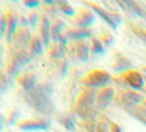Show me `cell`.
<instances>
[{
  "mask_svg": "<svg viewBox=\"0 0 146 132\" xmlns=\"http://www.w3.org/2000/svg\"><path fill=\"white\" fill-rule=\"evenodd\" d=\"M0 60H2V52H0Z\"/></svg>",
  "mask_w": 146,
  "mask_h": 132,
  "instance_id": "4316f807",
  "label": "cell"
},
{
  "mask_svg": "<svg viewBox=\"0 0 146 132\" xmlns=\"http://www.w3.org/2000/svg\"><path fill=\"white\" fill-rule=\"evenodd\" d=\"M96 101V94L94 90H89V91H85L80 97L78 98L76 101V106H75V110L76 113L80 116V117H88L89 113L92 112L94 109V103Z\"/></svg>",
  "mask_w": 146,
  "mask_h": 132,
  "instance_id": "7a4b0ae2",
  "label": "cell"
},
{
  "mask_svg": "<svg viewBox=\"0 0 146 132\" xmlns=\"http://www.w3.org/2000/svg\"><path fill=\"white\" fill-rule=\"evenodd\" d=\"M89 31L88 29H70V31H67L66 32V35L64 37H67V38H72V40H80V38H85V37H89Z\"/></svg>",
  "mask_w": 146,
  "mask_h": 132,
  "instance_id": "9a60e30c",
  "label": "cell"
},
{
  "mask_svg": "<svg viewBox=\"0 0 146 132\" xmlns=\"http://www.w3.org/2000/svg\"><path fill=\"white\" fill-rule=\"evenodd\" d=\"M98 132H107V129H105V128H104V126H101V128H100V129H98Z\"/></svg>",
  "mask_w": 146,
  "mask_h": 132,
  "instance_id": "484cf974",
  "label": "cell"
},
{
  "mask_svg": "<svg viewBox=\"0 0 146 132\" xmlns=\"http://www.w3.org/2000/svg\"><path fill=\"white\" fill-rule=\"evenodd\" d=\"M88 54H89V46L85 44V43H78L76 46V56L80 62H85L88 59Z\"/></svg>",
  "mask_w": 146,
  "mask_h": 132,
  "instance_id": "2e32d148",
  "label": "cell"
},
{
  "mask_svg": "<svg viewBox=\"0 0 146 132\" xmlns=\"http://www.w3.org/2000/svg\"><path fill=\"white\" fill-rule=\"evenodd\" d=\"M62 9L67 12V15H73V9H72V6H69L67 3H64V5L62 3Z\"/></svg>",
  "mask_w": 146,
  "mask_h": 132,
  "instance_id": "603a6c76",
  "label": "cell"
},
{
  "mask_svg": "<svg viewBox=\"0 0 146 132\" xmlns=\"http://www.w3.org/2000/svg\"><path fill=\"white\" fill-rule=\"evenodd\" d=\"M62 28H63V23H62V22H56L54 25L51 27V37H53L56 41L60 40V31H62Z\"/></svg>",
  "mask_w": 146,
  "mask_h": 132,
  "instance_id": "e0dca14e",
  "label": "cell"
},
{
  "mask_svg": "<svg viewBox=\"0 0 146 132\" xmlns=\"http://www.w3.org/2000/svg\"><path fill=\"white\" fill-rule=\"evenodd\" d=\"M25 5H27V6H31V7H32V6H38V2H27Z\"/></svg>",
  "mask_w": 146,
  "mask_h": 132,
  "instance_id": "d4e9b609",
  "label": "cell"
},
{
  "mask_svg": "<svg viewBox=\"0 0 146 132\" xmlns=\"http://www.w3.org/2000/svg\"><path fill=\"white\" fill-rule=\"evenodd\" d=\"M92 50H94V53H102V52H104L100 40H96V38L92 40Z\"/></svg>",
  "mask_w": 146,
  "mask_h": 132,
  "instance_id": "7402d4cb",
  "label": "cell"
},
{
  "mask_svg": "<svg viewBox=\"0 0 146 132\" xmlns=\"http://www.w3.org/2000/svg\"><path fill=\"white\" fill-rule=\"evenodd\" d=\"M6 23H7V40L10 41L13 34L18 28V15L15 12H7L6 15Z\"/></svg>",
  "mask_w": 146,
  "mask_h": 132,
  "instance_id": "9c48e42d",
  "label": "cell"
},
{
  "mask_svg": "<svg viewBox=\"0 0 146 132\" xmlns=\"http://www.w3.org/2000/svg\"><path fill=\"white\" fill-rule=\"evenodd\" d=\"M42 46H44V43H42L41 37H32L31 43H29V54H31V57L40 54L42 52Z\"/></svg>",
  "mask_w": 146,
  "mask_h": 132,
  "instance_id": "5bb4252c",
  "label": "cell"
},
{
  "mask_svg": "<svg viewBox=\"0 0 146 132\" xmlns=\"http://www.w3.org/2000/svg\"><path fill=\"white\" fill-rule=\"evenodd\" d=\"M53 85L48 82L38 84L35 88L25 94L27 103L41 115H51L54 112V103L51 100Z\"/></svg>",
  "mask_w": 146,
  "mask_h": 132,
  "instance_id": "6da1fadb",
  "label": "cell"
},
{
  "mask_svg": "<svg viewBox=\"0 0 146 132\" xmlns=\"http://www.w3.org/2000/svg\"><path fill=\"white\" fill-rule=\"evenodd\" d=\"M6 90H7V79H6L3 72H0V97L3 95V92Z\"/></svg>",
  "mask_w": 146,
  "mask_h": 132,
  "instance_id": "d6986e66",
  "label": "cell"
},
{
  "mask_svg": "<svg viewBox=\"0 0 146 132\" xmlns=\"http://www.w3.org/2000/svg\"><path fill=\"white\" fill-rule=\"evenodd\" d=\"M92 22H94V15L91 12H80L76 18V21H75V25H78L80 28H86Z\"/></svg>",
  "mask_w": 146,
  "mask_h": 132,
  "instance_id": "4fadbf2b",
  "label": "cell"
},
{
  "mask_svg": "<svg viewBox=\"0 0 146 132\" xmlns=\"http://www.w3.org/2000/svg\"><path fill=\"white\" fill-rule=\"evenodd\" d=\"M140 100H142V95L135 94V92H124V94H121V97H120V101L123 103V106L126 109L136 107L140 103Z\"/></svg>",
  "mask_w": 146,
  "mask_h": 132,
  "instance_id": "52a82bcc",
  "label": "cell"
},
{
  "mask_svg": "<svg viewBox=\"0 0 146 132\" xmlns=\"http://www.w3.org/2000/svg\"><path fill=\"white\" fill-rule=\"evenodd\" d=\"M40 32H41V40H42L44 46H48V43H50V37H51V25H50V21H48L47 16H42V19H41Z\"/></svg>",
  "mask_w": 146,
  "mask_h": 132,
  "instance_id": "30bf717a",
  "label": "cell"
},
{
  "mask_svg": "<svg viewBox=\"0 0 146 132\" xmlns=\"http://www.w3.org/2000/svg\"><path fill=\"white\" fill-rule=\"evenodd\" d=\"M89 7H91V9H94V10H95L96 13H98L102 19H105V21L110 23V25H113V28H115V27H117V23H118V21H120V19H114V16H113L111 13H108L107 10H104V9H101V7H98V6H95V5H89Z\"/></svg>",
  "mask_w": 146,
  "mask_h": 132,
  "instance_id": "7c38bea8",
  "label": "cell"
},
{
  "mask_svg": "<svg viewBox=\"0 0 146 132\" xmlns=\"http://www.w3.org/2000/svg\"><path fill=\"white\" fill-rule=\"evenodd\" d=\"M110 81H111V75L105 70H92L91 74H88L83 78V82L92 88H98V87L105 88Z\"/></svg>",
  "mask_w": 146,
  "mask_h": 132,
  "instance_id": "277c9868",
  "label": "cell"
},
{
  "mask_svg": "<svg viewBox=\"0 0 146 132\" xmlns=\"http://www.w3.org/2000/svg\"><path fill=\"white\" fill-rule=\"evenodd\" d=\"M64 54V47L60 44V46H56L54 49L51 50V56L53 57H58V56H63Z\"/></svg>",
  "mask_w": 146,
  "mask_h": 132,
  "instance_id": "44dd1931",
  "label": "cell"
},
{
  "mask_svg": "<svg viewBox=\"0 0 146 132\" xmlns=\"http://www.w3.org/2000/svg\"><path fill=\"white\" fill-rule=\"evenodd\" d=\"M113 95H114V91H113L111 87L102 88L98 94H96V109L102 110L105 107H108V104L113 100Z\"/></svg>",
  "mask_w": 146,
  "mask_h": 132,
  "instance_id": "8992f818",
  "label": "cell"
},
{
  "mask_svg": "<svg viewBox=\"0 0 146 132\" xmlns=\"http://www.w3.org/2000/svg\"><path fill=\"white\" fill-rule=\"evenodd\" d=\"M124 81L127 85L133 87V88H142L143 87V78L139 72H127L124 75Z\"/></svg>",
  "mask_w": 146,
  "mask_h": 132,
  "instance_id": "ba28073f",
  "label": "cell"
},
{
  "mask_svg": "<svg viewBox=\"0 0 146 132\" xmlns=\"http://www.w3.org/2000/svg\"><path fill=\"white\" fill-rule=\"evenodd\" d=\"M51 125V122L48 119H32V121H25L21 122L18 126L22 131H44L48 129Z\"/></svg>",
  "mask_w": 146,
  "mask_h": 132,
  "instance_id": "5b68a950",
  "label": "cell"
},
{
  "mask_svg": "<svg viewBox=\"0 0 146 132\" xmlns=\"http://www.w3.org/2000/svg\"><path fill=\"white\" fill-rule=\"evenodd\" d=\"M3 125H5V116L0 113V131L3 129Z\"/></svg>",
  "mask_w": 146,
  "mask_h": 132,
  "instance_id": "cb8c5ba5",
  "label": "cell"
},
{
  "mask_svg": "<svg viewBox=\"0 0 146 132\" xmlns=\"http://www.w3.org/2000/svg\"><path fill=\"white\" fill-rule=\"evenodd\" d=\"M133 116H136L140 122H143L145 125H146V110H143V109H137V110H131L130 112Z\"/></svg>",
  "mask_w": 146,
  "mask_h": 132,
  "instance_id": "ac0fdd59",
  "label": "cell"
},
{
  "mask_svg": "<svg viewBox=\"0 0 146 132\" xmlns=\"http://www.w3.org/2000/svg\"><path fill=\"white\" fill-rule=\"evenodd\" d=\"M60 122H62L69 131H72L73 126H75V119H72V116H66V117H63Z\"/></svg>",
  "mask_w": 146,
  "mask_h": 132,
  "instance_id": "ffe728a7",
  "label": "cell"
},
{
  "mask_svg": "<svg viewBox=\"0 0 146 132\" xmlns=\"http://www.w3.org/2000/svg\"><path fill=\"white\" fill-rule=\"evenodd\" d=\"M143 38H145V40H146V34H143Z\"/></svg>",
  "mask_w": 146,
  "mask_h": 132,
  "instance_id": "83f0119b",
  "label": "cell"
},
{
  "mask_svg": "<svg viewBox=\"0 0 146 132\" xmlns=\"http://www.w3.org/2000/svg\"><path fill=\"white\" fill-rule=\"evenodd\" d=\"M19 82H21V85L25 88V91H31L32 88H35L38 84H36V76L34 74H31V72H28V74H25L23 76L19 78Z\"/></svg>",
  "mask_w": 146,
  "mask_h": 132,
  "instance_id": "8fae6325",
  "label": "cell"
},
{
  "mask_svg": "<svg viewBox=\"0 0 146 132\" xmlns=\"http://www.w3.org/2000/svg\"><path fill=\"white\" fill-rule=\"evenodd\" d=\"M29 59H31V54L25 49H19L13 56H12V59H10L9 63H7V74L10 76L16 75L18 72H19V69L25 63L29 62Z\"/></svg>",
  "mask_w": 146,
  "mask_h": 132,
  "instance_id": "3957f363",
  "label": "cell"
}]
</instances>
